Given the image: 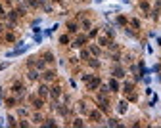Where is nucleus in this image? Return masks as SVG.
<instances>
[{
    "label": "nucleus",
    "instance_id": "f257e3e1",
    "mask_svg": "<svg viewBox=\"0 0 161 128\" xmlns=\"http://www.w3.org/2000/svg\"><path fill=\"white\" fill-rule=\"evenodd\" d=\"M25 50H27V44H23V42H17V48L15 50H12V52H8V58H15V55H21V54H25Z\"/></svg>",
    "mask_w": 161,
    "mask_h": 128
},
{
    "label": "nucleus",
    "instance_id": "f03ea898",
    "mask_svg": "<svg viewBox=\"0 0 161 128\" xmlns=\"http://www.w3.org/2000/svg\"><path fill=\"white\" fill-rule=\"evenodd\" d=\"M100 84H102V81H100L98 77H92L90 81L86 82V88H88V90H98V88H100Z\"/></svg>",
    "mask_w": 161,
    "mask_h": 128
},
{
    "label": "nucleus",
    "instance_id": "7ed1b4c3",
    "mask_svg": "<svg viewBox=\"0 0 161 128\" xmlns=\"http://www.w3.org/2000/svg\"><path fill=\"white\" fill-rule=\"evenodd\" d=\"M86 42H88V37H86V35H80V37H77V38L73 40V44H71V46H73V48H80V46H84Z\"/></svg>",
    "mask_w": 161,
    "mask_h": 128
},
{
    "label": "nucleus",
    "instance_id": "20e7f679",
    "mask_svg": "<svg viewBox=\"0 0 161 128\" xmlns=\"http://www.w3.org/2000/svg\"><path fill=\"white\" fill-rule=\"evenodd\" d=\"M12 92H14L15 96H21L23 92H25V86H23V84H21L19 81H15L14 84H12Z\"/></svg>",
    "mask_w": 161,
    "mask_h": 128
},
{
    "label": "nucleus",
    "instance_id": "39448f33",
    "mask_svg": "<svg viewBox=\"0 0 161 128\" xmlns=\"http://www.w3.org/2000/svg\"><path fill=\"white\" fill-rule=\"evenodd\" d=\"M98 109L100 111H107V109H110V101H107V98H104V96L98 98Z\"/></svg>",
    "mask_w": 161,
    "mask_h": 128
},
{
    "label": "nucleus",
    "instance_id": "423d86ee",
    "mask_svg": "<svg viewBox=\"0 0 161 128\" xmlns=\"http://www.w3.org/2000/svg\"><path fill=\"white\" fill-rule=\"evenodd\" d=\"M50 96H52L54 99H58L59 96H62V86H59V84H54V86L50 88Z\"/></svg>",
    "mask_w": 161,
    "mask_h": 128
},
{
    "label": "nucleus",
    "instance_id": "0eeeda50",
    "mask_svg": "<svg viewBox=\"0 0 161 128\" xmlns=\"http://www.w3.org/2000/svg\"><path fill=\"white\" fill-rule=\"evenodd\" d=\"M88 117H90L94 122H102V111H90Z\"/></svg>",
    "mask_w": 161,
    "mask_h": 128
},
{
    "label": "nucleus",
    "instance_id": "6e6552de",
    "mask_svg": "<svg viewBox=\"0 0 161 128\" xmlns=\"http://www.w3.org/2000/svg\"><path fill=\"white\" fill-rule=\"evenodd\" d=\"M107 86H110V90H111V92H119V90H121V84L117 82V78H115V77L110 81V84H107Z\"/></svg>",
    "mask_w": 161,
    "mask_h": 128
},
{
    "label": "nucleus",
    "instance_id": "1a4fd4ad",
    "mask_svg": "<svg viewBox=\"0 0 161 128\" xmlns=\"http://www.w3.org/2000/svg\"><path fill=\"white\" fill-rule=\"evenodd\" d=\"M38 96H40V98H46V96H50V88H48L46 84H40V86H38Z\"/></svg>",
    "mask_w": 161,
    "mask_h": 128
},
{
    "label": "nucleus",
    "instance_id": "9d476101",
    "mask_svg": "<svg viewBox=\"0 0 161 128\" xmlns=\"http://www.w3.org/2000/svg\"><path fill=\"white\" fill-rule=\"evenodd\" d=\"M77 31H79V25L75 21H69V23H67V33H69V35H75Z\"/></svg>",
    "mask_w": 161,
    "mask_h": 128
},
{
    "label": "nucleus",
    "instance_id": "9b49d317",
    "mask_svg": "<svg viewBox=\"0 0 161 128\" xmlns=\"http://www.w3.org/2000/svg\"><path fill=\"white\" fill-rule=\"evenodd\" d=\"M111 75H113L115 78H123L125 77V69H123V67H115V69L111 71Z\"/></svg>",
    "mask_w": 161,
    "mask_h": 128
},
{
    "label": "nucleus",
    "instance_id": "f8f14e48",
    "mask_svg": "<svg viewBox=\"0 0 161 128\" xmlns=\"http://www.w3.org/2000/svg\"><path fill=\"white\" fill-rule=\"evenodd\" d=\"M140 10L144 12V15H148L150 14V2L148 0H140Z\"/></svg>",
    "mask_w": 161,
    "mask_h": 128
},
{
    "label": "nucleus",
    "instance_id": "ddd939ff",
    "mask_svg": "<svg viewBox=\"0 0 161 128\" xmlns=\"http://www.w3.org/2000/svg\"><path fill=\"white\" fill-rule=\"evenodd\" d=\"M33 107H35V109H42V107H44V98H40V96L35 98L33 99Z\"/></svg>",
    "mask_w": 161,
    "mask_h": 128
},
{
    "label": "nucleus",
    "instance_id": "4468645a",
    "mask_svg": "<svg viewBox=\"0 0 161 128\" xmlns=\"http://www.w3.org/2000/svg\"><path fill=\"white\" fill-rule=\"evenodd\" d=\"M127 109H128V103H127V101H119V103H117V111H119L121 115L127 113Z\"/></svg>",
    "mask_w": 161,
    "mask_h": 128
},
{
    "label": "nucleus",
    "instance_id": "2eb2a0df",
    "mask_svg": "<svg viewBox=\"0 0 161 128\" xmlns=\"http://www.w3.org/2000/svg\"><path fill=\"white\" fill-rule=\"evenodd\" d=\"M88 52H90L92 55H100V54H102L100 46H96V44H90V46H88Z\"/></svg>",
    "mask_w": 161,
    "mask_h": 128
},
{
    "label": "nucleus",
    "instance_id": "dca6fc26",
    "mask_svg": "<svg viewBox=\"0 0 161 128\" xmlns=\"http://www.w3.org/2000/svg\"><path fill=\"white\" fill-rule=\"evenodd\" d=\"M56 78V71H44V81H54Z\"/></svg>",
    "mask_w": 161,
    "mask_h": 128
},
{
    "label": "nucleus",
    "instance_id": "f3484780",
    "mask_svg": "<svg viewBox=\"0 0 161 128\" xmlns=\"http://www.w3.org/2000/svg\"><path fill=\"white\" fill-rule=\"evenodd\" d=\"M98 44H100V46H110L111 40H110V37H100L98 38Z\"/></svg>",
    "mask_w": 161,
    "mask_h": 128
},
{
    "label": "nucleus",
    "instance_id": "a211bd4d",
    "mask_svg": "<svg viewBox=\"0 0 161 128\" xmlns=\"http://www.w3.org/2000/svg\"><path fill=\"white\" fill-rule=\"evenodd\" d=\"M27 77H29V81H37V78H38V71L37 69H31L29 73H27Z\"/></svg>",
    "mask_w": 161,
    "mask_h": 128
},
{
    "label": "nucleus",
    "instance_id": "6ab92c4d",
    "mask_svg": "<svg viewBox=\"0 0 161 128\" xmlns=\"http://www.w3.org/2000/svg\"><path fill=\"white\" fill-rule=\"evenodd\" d=\"M6 15H8V17H10V19H12V21H15V19H17V17H19V12H17V10H10V12H8V14H6Z\"/></svg>",
    "mask_w": 161,
    "mask_h": 128
},
{
    "label": "nucleus",
    "instance_id": "aec40b11",
    "mask_svg": "<svg viewBox=\"0 0 161 128\" xmlns=\"http://www.w3.org/2000/svg\"><path fill=\"white\" fill-rule=\"evenodd\" d=\"M44 59H46V63H52V61H56L54 59V54H52V52H44V55H42Z\"/></svg>",
    "mask_w": 161,
    "mask_h": 128
},
{
    "label": "nucleus",
    "instance_id": "412c9836",
    "mask_svg": "<svg viewBox=\"0 0 161 128\" xmlns=\"http://www.w3.org/2000/svg\"><path fill=\"white\" fill-rule=\"evenodd\" d=\"M35 65H37V69H40V71H42L44 69V67H46V59H37V63H35Z\"/></svg>",
    "mask_w": 161,
    "mask_h": 128
},
{
    "label": "nucleus",
    "instance_id": "4be33fe9",
    "mask_svg": "<svg viewBox=\"0 0 161 128\" xmlns=\"http://www.w3.org/2000/svg\"><path fill=\"white\" fill-rule=\"evenodd\" d=\"M4 103H6V107H15V103H17V99H15V98H8V99H6Z\"/></svg>",
    "mask_w": 161,
    "mask_h": 128
},
{
    "label": "nucleus",
    "instance_id": "5701e85b",
    "mask_svg": "<svg viewBox=\"0 0 161 128\" xmlns=\"http://www.w3.org/2000/svg\"><path fill=\"white\" fill-rule=\"evenodd\" d=\"M33 121H35V124H44V119H42V115H35V117H33Z\"/></svg>",
    "mask_w": 161,
    "mask_h": 128
},
{
    "label": "nucleus",
    "instance_id": "b1692460",
    "mask_svg": "<svg viewBox=\"0 0 161 128\" xmlns=\"http://www.w3.org/2000/svg\"><path fill=\"white\" fill-rule=\"evenodd\" d=\"M88 65L94 67V69H98V67H100V61H98V59H88Z\"/></svg>",
    "mask_w": 161,
    "mask_h": 128
},
{
    "label": "nucleus",
    "instance_id": "393cba45",
    "mask_svg": "<svg viewBox=\"0 0 161 128\" xmlns=\"http://www.w3.org/2000/svg\"><path fill=\"white\" fill-rule=\"evenodd\" d=\"M83 29H86V31H90V29H92V23L88 21V19H84V21H83Z\"/></svg>",
    "mask_w": 161,
    "mask_h": 128
},
{
    "label": "nucleus",
    "instance_id": "a878e982",
    "mask_svg": "<svg viewBox=\"0 0 161 128\" xmlns=\"http://www.w3.org/2000/svg\"><path fill=\"white\" fill-rule=\"evenodd\" d=\"M59 42L62 44H69V35H62V37H59Z\"/></svg>",
    "mask_w": 161,
    "mask_h": 128
},
{
    "label": "nucleus",
    "instance_id": "bb28decb",
    "mask_svg": "<svg viewBox=\"0 0 161 128\" xmlns=\"http://www.w3.org/2000/svg\"><path fill=\"white\" fill-rule=\"evenodd\" d=\"M94 37H98V29H90L88 31V38H94Z\"/></svg>",
    "mask_w": 161,
    "mask_h": 128
},
{
    "label": "nucleus",
    "instance_id": "cd10ccee",
    "mask_svg": "<svg viewBox=\"0 0 161 128\" xmlns=\"http://www.w3.org/2000/svg\"><path fill=\"white\" fill-rule=\"evenodd\" d=\"M80 58L88 61V58H90V52H88V50H83V52H80Z\"/></svg>",
    "mask_w": 161,
    "mask_h": 128
},
{
    "label": "nucleus",
    "instance_id": "c85d7f7f",
    "mask_svg": "<svg viewBox=\"0 0 161 128\" xmlns=\"http://www.w3.org/2000/svg\"><path fill=\"white\" fill-rule=\"evenodd\" d=\"M14 40H15V35L14 33H8L6 35V42H14Z\"/></svg>",
    "mask_w": 161,
    "mask_h": 128
},
{
    "label": "nucleus",
    "instance_id": "c756f323",
    "mask_svg": "<svg viewBox=\"0 0 161 128\" xmlns=\"http://www.w3.org/2000/svg\"><path fill=\"white\" fill-rule=\"evenodd\" d=\"M73 126H84L83 119H75V121H73Z\"/></svg>",
    "mask_w": 161,
    "mask_h": 128
},
{
    "label": "nucleus",
    "instance_id": "7c9ffc66",
    "mask_svg": "<svg viewBox=\"0 0 161 128\" xmlns=\"http://www.w3.org/2000/svg\"><path fill=\"white\" fill-rule=\"evenodd\" d=\"M8 124H10V126H17V122H15L14 117H8Z\"/></svg>",
    "mask_w": 161,
    "mask_h": 128
},
{
    "label": "nucleus",
    "instance_id": "2f4dec72",
    "mask_svg": "<svg viewBox=\"0 0 161 128\" xmlns=\"http://www.w3.org/2000/svg\"><path fill=\"white\" fill-rule=\"evenodd\" d=\"M44 126H56V121L54 119H48V121L44 122Z\"/></svg>",
    "mask_w": 161,
    "mask_h": 128
},
{
    "label": "nucleus",
    "instance_id": "473e14b6",
    "mask_svg": "<svg viewBox=\"0 0 161 128\" xmlns=\"http://www.w3.org/2000/svg\"><path fill=\"white\" fill-rule=\"evenodd\" d=\"M131 25H132V27H136V29H138V27H140V21H138V19H131Z\"/></svg>",
    "mask_w": 161,
    "mask_h": 128
},
{
    "label": "nucleus",
    "instance_id": "72a5a7b5",
    "mask_svg": "<svg viewBox=\"0 0 161 128\" xmlns=\"http://www.w3.org/2000/svg\"><path fill=\"white\" fill-rule=\"evenodd\" d=\"M117 23H121V25H125V23H127V17H123V15H119V17H117Z\"/></svg>",
    "mask_w": 161,
    "mask_h": 128
},
{
    "label": "nucleus",
    "instance_id": "f704fd0d",
    "mask_svg": "<svg viewBox=\"0 0 161 128\" xmlns=\"http://www.w3.org/2000/svg\"><path fill=\"white\" fill-rule=\"evenodd\" d=\"M90 78H92V75H88V73H84V75H83V81H84V82H88Z\"/></svg>",
    "mask_w": 161,
    "mask_h": 128
},
{
    "label": "nucleus",
    "instance_id": "c9c22d12",
    "mask_svg": "<svg viewBox=\"0 0 161 128\" xmlns=\"http://www.w3.org/2000/svg\"><path fill=\"white\" fill-rule=\"evenodd\" d=\"M110 126H119V122L117 121H113V119H110V122H107Z\"/></svg>",
    "mask_w": 161,
    "mask_h": 128
},
{
    "label": "nucleus",
    "instance_id": "e433bc0d",
    "mask_svg": "<svg viewBox=\"0 0 161 128\" xmlns=\"http://www.w3.org/2000/svg\"><path fill=\"white\" fill-rule=\"evenodd\" d=\"M0 17H6V12H4V8H2V4H0Z\"/></svg>",
    "mask_w": 161,
    "mask_h": 128
},
{
    "label": "nucleus",
    "instance_id": "4c0bfd02",
    "mask_svg": "<svg viewBox=\"0 0 161 128\" xmlns=\"http://www.w3.org/2000/svg\"><path fill=\"white\" fill-rule=\"evenodd\" d=\"M155 10H161V0H157V2H155Z\"/></svg>",
    "mask_w": 161,
    "mask_h": 128
},
{
    "label": "nucleus",
    "instance_id": "58836bf2",
    "mask_svg": "<svg viewBox=\"0 0 161 128\" xmlns=\"http://www.w3.org/2000/svg\"><path fill=\"white\" fill-rule=\"evenodd\" d=\"M6 67H8V63H2V65H0V71H2V69H6Z\"/></svg>",
    "mask_w": 161,
    "mask_h": 128
},
{
    "label": "nucleus",
    "instance_id": "ea45409f",
    "mask_svg": "<svg viewBox=\"0 0 161 128\" xmlns=\"http://www.w3.org/2000/svg\"><path fill=\"white\" fill-rule=\"evenodd\" d=\"M2 31H4V25H2V23H0V33H2Z\"/></svg>",
    "mask_w": 161,
    "mask_h": 128
},
{
    "label": "nucleus",
    "instance_id": "a19ab883",
    "mask_svg": "<svg viewBox=\"0 0 161 128\" xmlns=\"http://www.w3.org/2000/svg\"><path fill=\"white\" fill-rule=\"evenodd\" d=\"M38 2H40V4H46V0H38Z\"/></svg>",
    "mask_w": 161,
    "mask_h": 128
},
{
    "label": "nucleus",
    "instance_id": "79ce46f5",
    "mask_svg": "<svg viewBox=\"0 0 161 128\" xmlns=\"http://www.w3.org/2000/svg\"><path fill=\"white\" fill-rule=\"evenodd\" d=\"M4 2H12V0H4Z\"/></svg>",
    "mask_w": 161,
    "mask_h": 128
},
{
    "label": "nucleus",
    "instance_id": "37998d69",
    "mask_svg": "<svg viewBox=\"0 0 161 128\" xmlns=\"http://www.w3.org/2000/svg\"><path fill=\"white\" fill-rule=\"evenodd\" d=\"M54 2H59V0H54Z\"/></svg>",
    "mask_w": 161,
    "mask_h": 128
},
{
    "label": "nucleus",
    "instance_id": "c03bdc74",
    "mask_svg": "<svg viewBox=\"0 0 161 128\" xmlns=\"http://www.w3.org/2000/svg\"><path fill=\"white\" fill-rule=\"evenodd\" d=\"M159 81H161V77H159Z\"/></svg>",
    "mask_w": 161,
    "mask_h": 128
},
{
    "label": "nucleus",
    "instance_id": "a18cd8bd",
    "mask_svg": "<svg viewBox=\"0 0 161 128\" xmlns=\"http://www.w3.org/2000/svg\"><path fill=\"white\" fill-rule=\"evenodd\" d=\"M98 2H100V0H98Z\"/></svg>",
    "mask_w": 161,
    "mask_h": 128
}]
</instances>
